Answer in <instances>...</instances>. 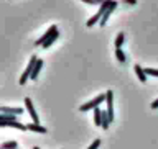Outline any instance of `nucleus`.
<instances>
[{"label": "nucleus", "mask_w": 158, "mask_h": 149, "mask_svg": "<svg viewBox=\"0 0 158 149\" xmlns=\"http://www.w3.org/2000/svg\"><path fill=\"white\" fill-rule=\"evenodd\" d=\"M41 67H43V59H38V62H36V66H35V69H33V72H31V80H36L38 79V74H40V71H41Z\"/></svg>", "instance_id": "13"}, {"label": "nucleus", "mask_w": 158, "mask_h": 149, "mask_svg": "<svg viewBox=\"0 0 158 149\" xmlns=\"http://www.w3.org/2000/svg\"><path fill=\"white\" fill-rule=\"evenodd\" d=\"M17 149H18V147H17Z\"/></svg>", "instance_id": "26"}, {"label": "nucleus", "mask_w": 158, "mask_h": 149, "mask_svg": "<svg viewBox=\"0 0 158 149\" xmlns=\"http://www.w3.org/2000/svg\"><path fill=\"white\" fill-rule=\"evenodd\" d=\"M106 93H102V95H99V97H96V98H92L91 102H87V103H84V105H81L79 107V110L81 112H87V110H94V108H97L101 103L106 100Z\"/></svg>", "instance_id": "3"}, {"label": "nucleus", "mask_w": 158, "mask_h": 149, "mask_svg": "<svg viewBox=\"0 0 158 149\" xmlns=\"http://www.w3.org/2000/svg\"><path fill=\"white\" fill-rule=\"evenodd\" d=\"M2 113H7V115H22L23 113V108H18V107H15V108H10V107H2Z\"/></svg>", "instance_id": "11"}, {"label": "nucleus", "mask_w": 158, "mask_h": 149, "mask_svg": "<svg viewBox=\"0 0 158 149\" xmlns=\"http://www.w3.org/2000/svg\"><path fill=\"white\" fill-rule=\"evenodd\" d=\"M152 108H153V110H156V108H158V98H156V100L152 103Z\"/></svg>", "instance_id": "22"}, {"label": "nucleus", "mask_w": 158, "mask_h": 149, "mask_svg": "<svg viewBox=\"0 0 158 149\" xmlns=\"http://www.w3.org/2000/svg\"><path fill=\"white\" fill-rule=\"evenodd\" d=\"M58 36H59V31H58L56 34H54V36H53L51 39H48V41H46V43H44V44H43V46H41V48H49V46H51V44H53L54 41H56V38H58Z\"/></svg>", "instance_id": "19"}, {"label": "nucleus", "mask_w": 158, "mask_h": 149, "mask_svg": "<svg viewBox=\"0 0 158 149\" xmlns=\"http://www.w3.org/2000/svg\"><path fill=\"white\" fill-rule=\"evenodd\" d=\"M110 123L112 121H110V118H109V113L107 112H102V128H104V130H107Z\"/></svg>", "instance_id": "15"}, {"label": "nucleus", "mask_w": 158, "mask_h": 149, "mask_svg": "<svg viewBox=\"0 0 158 149\" xmlns=\"http://www.w3.org/2000/svg\"><path fill=\"white\" fill-rule=\"evenodd\" d=\"M123 39H125V34H123V31H120V33L117 34V38H115V43H114V44H115V48H117V49H122Z\"/></svg>", "instance_id": "14"}, {"label": "nucleus", "mask_w": 158, "mask_h": 149, "mask_svg": "<svg viewBox=\"0 0 158 149\" xmlns=\"http://www.w3.org/2000/svg\"><path fill=\"white\" fill-rule=\"evenodd\" d=\"M25 107H27V110H28V113H30V116H31L33 123H36V125H40V118H38L36 112H35V108H33V102L30 100L28 97H25Z\"/></svg>", "instance_id": "5"}, {"label": "nucleus", "mask_w": 158, "mask_h": 149, "mask_svg": "<svg viewBox=\"0 0 158 149\" xmlns=\"http://www.w3.org/2000/svg\"><path fill=\"white\" fill-rule=\"evenodd\" d=\"M18 147V143L17 141H7L2 144V149H17Z\"/></svg>", "instance_id": "16"}, {"label": "nucleus", "mask_w": 158, "mask_h": 149, "mask_svg": "<svg viewBox=\"0 0 158 149\" xmlns=\"http://www.w3.org/2000/svg\"><path fill=\"white\" fill-rule=\"evenodd\" d=\"M115 7H117V2L114 0V2H112V5H110V7H109V8L106 10V13H104V17L101 18V22H99V25H101V26H106L107 20H109V17H110V13L114 12V10H115Z\"/></svg>", "instance_id": "8"}, {"label": "nucleus", "mask_w": 158, "mask_h": 149, "mask_svg": "<svg viewBox=\"0 0 158 149\" xmlns=\"http://www.w3.org/2000/svg\"><path fill=\"white\" fill-rule=\"evenodd\" d=\"M94 125L102 126V110L101 108H94Z\"/></svg>", "instance_id": "12"}, {"label": "nucleus", "mask_w": 158, "mask_h": 149, "mask_svg": "<svg viewBox=\"0 0 158 149\" xmlns=\"http://www.w3.org/2000/svg\"><path fill=\"white\" fill-rule=\"evenodd\" d=\"M115 57H117V59H118V61H120V62H125V59H127L122 49H115Z\"/></svg>", "instance_id": "17"}, {"label": "nucleus", "mask_w": 158, "mask_h": 149, "mask_svg": "<svg viewBox=\"0 0 158 149\" xmlns=\"http://www.w3.org/2000/svg\"><path fill=\"white\" fill-rule=\"evenodd\" d=\"M99 146H101V139H94V143H92V144L89 146L87 149H97Z\"/></svg>", "instance_id": "20"}, {"label": "nucleus", "mask_w": 158, "mask_h": 149, "mask_svg": "<svg viewBox=\"0 0 158 149\" xmlns=\"http://www.w3.org/2000/svg\"><path fill=\"white\" fill-rule=\"evenodd\" d=\"M112 2H114V0H104V3L101 5V7H99L97 13L94 15L92 18H89V20H87V23H86L87 26H94L96 23H99V22H101V18L104 17V13H106V10H107V8L112 5Z\"/></svg>", "instance_id": "1"}, {"label": "nucleus", "mask_w": 158, "mask_h": 149, "mask_svg": "<svg viewBox=\"0 0 158 149\" xmlns=\"http://www.w3.org/2000/svg\"><path fill=\"white\" fill-rule=\"evenodd\" d=\"M27 130L28 131H33V133H40V135H44L48 130L41 125H36V123H30V125H27Z\"/></svg>", "instance_id": "9"}, {"label": "nucleus", "mask_w": 158, "mask_h": 149, "mask_svg": "<svg viewBox=\"0 0 158 149\" xmlns=\"http://www.w3.org/2000/svg\"><path fill=\"white\" fill-rule=\"evenodd\" d=\"M94 2H96V5H97V3H99V5H102V3H104V0H94Z\"/></svg>", "instance_id": "24"}, {"label": "nucleus", "mask_w": 158, "mask_h": 149, "mask_svg": "<svg viewBox=\"0 0 158 149\" xmlns=\"http://www.w3.org/2000/svg\"><path fill=\"white\" fill-rule=\"evenodd\" d=\"M38 56H31L30 57V62H28V67L23 71V74H22V77H20V85H25L27 84V80H28V77H31V72H33V69H35V66H36V62H38Z\"/></svg>", "instance_id": "2"}, {"label": "nucleus", "mask_w": 158, "mask_h": 149, "mask_svg": "<svg viewBox=\"0 0 158 149\" xmlns=\"http://www.w3.org/2000/svg\"><path fill=\"white\" fill-rule=\"evenodd\" d=\"M0 125H2V128L3 126H12V128H17V130H22V131L27 130V125L18 123V121H0Z\"/></svg>", "instance_id": "10"}, {"label": "nucleus", "mask_w": 158, "mask_h": 149, "mask_svg": "<svg viewBox=\"0 0 158 149\" xmlns=\"http://www.w3.org/2000/svg\"><path fill=\"white\" fill-rule=\"evenodd\" d=\"M107 113H109V118H110V121L114 120V92L112 90H107Z\"/></svg>", "instance_id": "6"}, {"label": "nucleus", "mask_w": 158, "mask_h": 149, "mask_svg": "<svg viewBox=\"0 0 158 149\" xmlns=\"http://www.w3.org/2000/svg\"><path fill=\"white\" fill-rule=\"evenodd\" d=\"M145 74H147V76H153V77H158V69H152V67H147V69H145Z\"/></svg>", "instance_id": "18"}, {"label": "nucleus", "mask_w": 158, "mask_h": 149, "mask_svg": "<svg viewBox=\"0 0 158 149\" xmlns=\"http://www.w3.org/2000/svg\"><path fill=\"white\" fill-rule=\"evenodd\" d=\"M56 33H58V26H56V25H51V26L48 28V31L44 33V34H43V36L40 38V39H36V43H35V46H43V44L46 43L48 39H51V38H53Z\"/></svg>", "instance_id": "4"}, {"label": "nucleus", "mask_w": 158, "mask_h": 149, "mask_svg": "<svg viewBox=\"0 0 158 149\" xmlns=\"http://www.w3.org/2000/svg\"><path fill=\"white\" fill-rule=\"evenodd\" d=\"M133 71H135L137 77H138V80H140L142 84H147V74H145V69H143L140 64H135V66H133Z\"/></svg>", "instance_id": "7"}, {"label": "nucleus", "mask_w": 158, "mask_h": 149, "mask_svg": "<svg viewBox=\"0 0 158 149\" xmlns=\"http://www.w3.org/2000/svg\"><path fill=\"white\" fill-rule=\"evenodd\" d=\"M81 2H84V3H89V5H96V2H94V0H81Z\"/></svg>", "instance_id": "23"}, {"label": "nucleus", "mask_w": 158, "mask_h": 149, "mask_svg": "<svg viewBox=\"0 0 158 149\" xmlns=\"http://www.w3.org/2000/svg\"><path fill=\"white\" fill-rule=\"evenodd\" d=\"M33 149H40V147H38V146H35V147H33Z\"/></svg>", "instance_id": "25"}, {"label": "nucleus", "mask_w": 158, "mask_h": 149, "mask_svg": "<svg viewBox=\"0 0 158 149\" xmlns=\"http://www.w3.org/2000/svg\"><path fill=\"white\" fill-rule=\"evenodd\" d=\"M122 3H127V5H137V0H122Z\"/></svg>", "instance_id": "21"}]
</instances>
